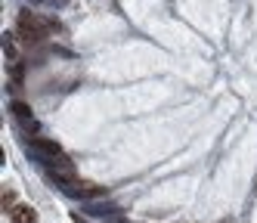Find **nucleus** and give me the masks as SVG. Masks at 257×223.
<instances>
[{"instance_id": "nucleus-5", "label": "nucleus", "mask_w": 257, "mask_h": 223, "mask_svg": "<svg viewBox=\"0 0 257 223\" xmlns=\"http://www.w3.org/2000/svg\"><path fill=\"white\" fill-rule=\"evenodd\" d=\"M121 208H115V204H90V208H87V214H93V217H112Z\"/></svg>"}, {"instance_id": "nucleus-1", "label": "nucleus", "mask_w": 257, "mask_h": 223, "mask_svg": "<svg viewBox=\"0 0 257 223\" xmlns=\"http://www.w3.org/2000/svg\"><path fill=\"white\" fill-rule=\"evenodd\" d=\"M16 31H19V37L25 44H41L44 37H50L53 31H59V22L25 10V13H19V19H16Z\"/></svg>"}, {"instance_id": "nucleus-4", "label": "nucleus", "mask_w": 257, "mask_h": 223, "mask_svg": "<svg viewBox=\"0 0 257 223\" xmlns=\"http://www.w3.org/2000/svg\"><path fill=\"white\" fill-rule=\"evenodd\" d=\"M10 220L13 223H38V211H31V208H25V204H22V208H16L10 214Z\"/></svg>"}, {"instance_id": "nucleus-6", "label": "nucleus", "mask_w": 257, "mask_h": 223, "mask_svg": "<svg viewBox=\"0 0 257 223\" xmlns=\"http://www.w3.org/2000/svg\"><path fill=\"white\" fill-rule=\"evenodd\" d=\"M13 201H16V195H13V192H4V201H0V208L13 214V211H16V208H13Z\"/></svg>"}, {"instance_id": "nucleus-7", "label": "nucleus", "mask_w": 257, "mask_h": 223, "mask_svg": "<svg viewBox=\"0 0 257 223\" xmlns=\"http://www.w3.org/2000/svg\"><path fill=\"white\" fill-rule=\"evenodd\" d=\"M38 4H50V7H62V4H68V0H38Z\"/></svg>"}, {"instance_id": "nucleus-2", "label": "nucleus", "mask_w": 257, "mask_h": 223, "mask_svg": "<svg viewBox=\"0 0 257 223\" xmlns=\"http://www.w3.org/2000/svg\"><path fill=\"white\" fill-rule=\"evenodd\" d=\"M28 146H31V152H38V158H41V161H47V158H65V155H62V149L53 143V140L31 137V140H28Z\"/></svg>"}, {"instance_id": "nucleus-3", "label": "nucleus", "mask_w": 257, "mask_h": 223, "mask_svg": "<svg viewBox=\"0 0 257 223\" xmlns=\"http://www.w3.org/2000/svg\"><path fill=\"white\" fill-rule=\"evenodd\" d=\"M68 195H78V198H99V195H105V189L102 186H71V189H65Z\"/></svg>"}]
</instances>
